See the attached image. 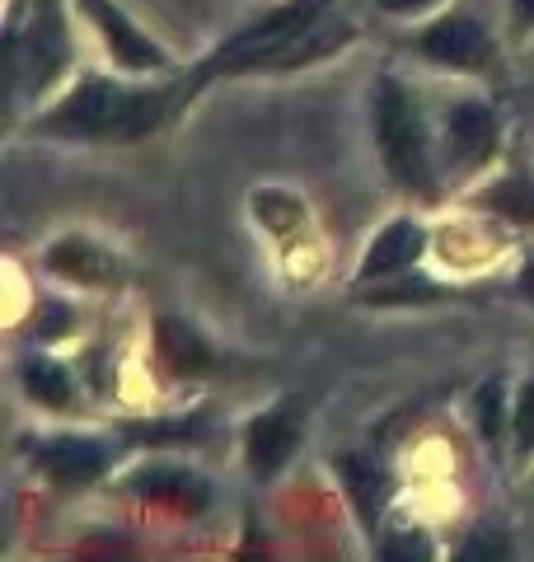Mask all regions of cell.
Returning <instances> with one entry per match:
<instances>
[{
  "label": "cell",
  "instance_id": "cell-1",
  "mask_svg": "<svg viewBox=\"0 0 534 562\" xmlns=\"http://www.w3.org/2000/svg\"><path fill=\"white\" fill-rule=\"evenodd\" d=\"M165 94L169 90H122L113 80H85L38 127L52 136H80V140H136L159 127V117L169 109Z\"/></svg>",
  "mask_w": 534,
  "mask_h": 562
},
{
  "label": "cell",
  "instance_id": "cell-2",
  "mask_svg": "<svg viewBox=\"0 0 534 562\" xmlns=\"http://www.w3.org/2000/svg\"><path fill=\"white\" fill-rule=\"evenodd\" d=\"M329 0H291V5L272 10L267 20H258L254 29H244L240 38H230L216 57H211L198 76H192V85H202L211 76H235V70H258V66H277L281 47H287L291 38H300L314 20H324Z\"/></svg>",
  "mask_w": 534,
  "mask_h": 562
},
{
  "label": "cell",
  "instance_id": "cell-3",
  "mask_svg": "<svg viewBox=\"0 0 534 562\" xmlns=\"http://www.w3.org/2000/svg\"><path fill=\"white\" fill-rule=\"evenodd\" d=\"M376 127H380V150L389 173L403 188H426V136H422V113L394 80L380 85V109H376Z\"/></svg>",
  "mask_w": 534,
  "mask_h": 562
},
{
  "label": "cell",
  "instance_id": "cell-4",
  "mask_svg": "<svg viewBox=\"0 0 534 562\" xmlns=\"http://www.w3.org/2000/svg\"><path fill=\"white\" fill-rule=\"evenodd\" d=\"M422 52L441 66H455V70H488L492 38L478 29V20H469V14H450V20H441L422 33Z\"/></svg>",
  "mask_w": 534,
  "mask_h": 562
},
{
  "label": "cell",
  "instance_id": "cell-5",
  "mask_svg": "<svg viewBox=\"0 0 534 562\" xmlns=\"http://www.w3.org/2000/svg\"><path fill=\"white\" fill-rule=\"evenodd\" d=\"M80 5L89 10V20L99 24L103 38H109L113 57H118L122 66H132V70H151V66L165 61V52H159L151 38H141V33H136L127 20H122V10H118V5H109V0H80Z\"/></svg>",
  "mask_w": 534,
  "mask_h": 562
},
{
  "label": "cell",
  "instance_id": "cell-6",
  "mask_svg": "<svg viewBox=\"0 0 534 562\" xmlns=\"http://www.w3.org/2000/svg\"><path fill=\"white\" fill-rule=\"evenodd\" d=\"M132 492H141L155 506H169V512H188V516H198L207 506V487L188 469H146L132 479Z\"/></svg>",
  "mask_w": 534,
  "mask_h": 562
},
{
  "label": "cell",
  "instance_id": "cell-7",
  "mask_svg": "<svg viewBox=\"0 0 534 562\" xmlns=\"http://www.w3.org/2000/svg\"><path fill=\"white\" fill-rule=\"evenodd\" d=\"M33 460H38V469L47 473V479H57V483H89V479H99V469H103V450L94 441L62 436V441L38 446Z\"/></svg>",
  "mask_w": 534,
  "mask_h": 562
},
{
  "label": "cell",
  "instance_id": "cell-8",
  "mask_svg": "<svg viewBox=\"0 0 534 562\" xmlns=\"http://www.w3.org/2000/svg\"><path fill=\"white\" fill-rule=\"evenodd\" d=\"M291 450H296V417L287 408L263 413L254 427H248V464H254L258 473L281 469Z\"/></svg>",
  "mask_w": 534,
  "mask_h": 562
},
{
  "label": "cell",
  "instance_id": "cell-9",
  "mask_svg": "<svg viewBox=\"0 0 534 562\" xmlns=\"http://www.w3.org/2000/svg\"><path fill=\"white\" fill-rule=\"evenodd\" d=\"M422 254V225L413 221H394V225H385V231L376 235V244L366 249V262H361V281L370 277H385V272H399L408 268Z\"/></svg>",
  "mask_w": 534,
  "mask_h": 562
},
{
  "label": "cell",
  "instance_id": "cell-10",
  "mask_svg": "<svg viewBox=\"0 0 534 562\" xmlns=\"http://www.w3.org/2000/svg\"><path fill=\"white\" fill-rule=\"evenodd\" d=\"M450 146L465 165H483L497 150V122L483 103H455L450 109Z\"/></svg>",
  "mask_w": 534,
  "mask_h": 562
},
{
  "label": "cell",
  "instance_id": "cell-11",
  "mask_svg": "<svg viewBox=\"0 0 534 562\" xmlns=\"http://www.w3.org/2000/svg\"><path fill=\"white\" fill-rule=\"evenodd\" d=\"M47 268L62 272V277H76V281H85V286H103V281H113L118 262L89 239H62L57 249L47 254Z\"/></svg>",
  "mask_w": 534,
  "mask_h": 562
},
{
  "label": "cell",
  "instance_id": "cell-12",
  "mask_svg": "<svg viewBox=\"0 0 534 562\" xmlns=\"http://www.w3.org/2000/svg\"><path fill=\"white\" fill-rule=\"evenodd\" d=\"M159 357H165L178 375H207L211 371V347L183 319H159Z\"/></svg>",
  "mask_w": 534,
  "mask_h": 562
},
{
  "label": "cell",
  "instance_id": "cell-13",
  "mask_svg": "<svg viewBox=\"0 0 534 562\" xmlns=\"http://www.w3.org/2000/svg\"><path fill=\"white\" fill-rule=\"evenodd\" d=\"M24 384H29V394L47 403V408H66L70 403V380L62 366H52V361H29L24 366Z\"/></svg>",
  "mask_w": 534,
  "mask_h": 562
},
{
  "label": "cell",
  "instance_id": "cell-14",
  "mask_svg": "<svg viewBox=\"0 0 534 562\" xmlns=\"http://www.w3.org/2000/svg\"><path fill=\"white\" fill-rule=\"evenodd\" d=\"M343 479L352 487L356 506H361V516H376V502L385 497V479H380V473L366 469V464H356V460H343Z\"/></svg>",
  "mask_w": 534,
  "mask_h": 562
},
{
  "label": "cell",
  "instance_id": "cell-15",
  "mask_svg": "<svg viewBox=\"0 0 534 562\" xmlns=\"http://www.w3.org/2000/svg\"><path fill=\"white\" fill-rule=\"evenodd\" d=\"M254 206H258V221H267L272 231H291V225H300V206L291 198H281V192H258Z\"/></svg>",
  "mask_w": 534,
  "mask_h": 562
},
{
  "label": "cell",
  "instance_id": "cell-16",
  "mask_svg": "<svg viewBox=\"0 0 534 562\" xmlns=\"http://www.w3.org/2000/svg\"><path fill=\"white\" fill-rule=\"evenodd\" d=\"M478 431L497 441L502 436V384H483L478 390Z\"/></svg>",
  "mask_w": 534,
  "mask_h": 562
},
{
  "label": "cell",
  "instance_id": "cell-17",
  "mask_svg": "<svg viewBox=\"0 0 534 562\" xmlns=\"http://www.w3.org/2000/svg\"><path fill=\"white\" fill-rule=\"evenodd\" d=\"M515 454H534V384L521 390V403H515Z\"/></svg>",
  "mask_w": 534,
  "mask_h": 562
},
{
  "label": "cell",
  "instance_id": "cell-18",
  "mask_svg": "<svg viewBox=\"0 0 534 562\" xmlns=\"http://www.w3.org/2000/svg\"><path fill=\"white\" fill-rule=\"evenodd\" d=\"M488 202H492V206H502L507 216H515V221H534V192H525L521 183H507V188H497Z\"/></svg>",
  "mask_w": 534,
  "mask_h": 562
},
{
  "label": "cell",
  "instance_id": "cell-19",
  "mask_svg": "<svg viewBox=\"0 0 534 562\" xmlns=\"http://www.w3.org/2000/svg\"><path fill=\"white\" fill-rule=\"evenodd\" d=\"M426 553H432V549H426V535L422 530H413V535L399 530L394 539L385 543V558H426Z\"/></svg>",
  "mask_w": 534,
  "mask_h": 562
},
{
  "label": "cell",
  "instance_id": "cell-20",
  "mask_svg": "<svg viewBox=\"0 0 534 562\" xmlns=\"http://www.w3.org/2000/svg\"><path fill=\"white\" fill-rule=\"evenodd\" d=\"M515 29H534V0H515Z\"/></svg>",
  "mask_w": 534,
  "mask_h": 562
},
{
  "label": "cell",
  "instance_id": "cell-21",
  "mask_svg": "<svg viewBox=\"0 0 534 562\" xmlns=\"http://www.w3.org/2000/svg\"><path fill=\"white\" fill-rule=\"evenodd\" d=\"M521 291H525V295H530V301H534V262H530V268L521 272Z\"/></svg>",
  "mask_w": 534,
  "mask_h": 562
},
{
  "label": "cell",
  "instance_id": "cell-22",
  "mask_svg": "<svg viewBox=\"0 0 534 562\" xmlns=\"http://www.w3.org/2000/svg\"><path fill=\"white\" fill-rule=\"evenodd\" d=\"M389 10H418V5H426V0H385Z\"/></svg>",
  "mask_w": 534,
  "mask_h": 562
}]
</instances>
